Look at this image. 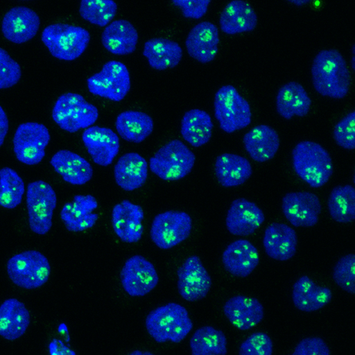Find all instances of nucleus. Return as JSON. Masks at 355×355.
I'll return each instance as SVG.
<instances>
[{"label": "nucleus", "instance_id": "nucleus-1", "mask_svg": "<svg viewBox=\"0 0 355 355\" xmlns=\"http://www.w3.org/2000/svg\"><path fill=\"white\" fill-rule=\"evenodd\" d=\"M311 76L315 89L333 98L345 96L350 85V75L345 60L335 49L320 51L315 57Z\"/></svg>", "mask_w": 355, "mask_h": 355}, {"label": "nucleus", "instance_id": "nucleus-2", "mask_svg": "<svg viewBox=\"0 0 355 355\" xmlns=\"http://www.w3.org/2000/svg\"><path fill=\"white\" fill-rule=\"evenodd\" d=\"M145 327L156 342L178 343L192 330L193 322L185 307L170 302L151 311L146 318Z\"/></svg>", "mask_w": 355, "mask_h": 355}, {"label": "nucleus", "instance_id": "nucleus-3", "mask_svg": "<svg viewBox=\"0 0 355 355\" xmlns=\"http://www.w3.org/2000/svg\"><path fill=\"white\" fill-rule=\"evenodd\" d=\"M292 162L296 174L313 188L325 184L333 173L329 153L316 142L303 141L296 144L292 150Z\"/></svg>", "mask_w": 355, "mask_h": 355}, {"label": "nucleus", "instance_id": "nucleus-4", "mask_svg": "<svg viewBox=\"0 0 355 355\" xmlns=\"http://www.w3.org/2000/svg\"><path fill=\"white\" fill-rule=\"evenodd\" d=\"M41 39L53 57L72 61L79 58L87 49L90 33L80 26L58 23L44 28Z\"/></svg>", "mask_w": 355, "mask_h": 355}, {"label": "nucleus", "instance_id": "nucleus-5", "mask_svg": "<svg viewBox=\"0 0 355 355\" xmlns=\"http://www.w3.org/2000/svg\"><path fill=\"white\" fill-rule=\"evenodd\" d=\"M194 153L180 140H172L150 158L148 167L162 180L174 181L184 178L192 170Z\"/></svg>", "mask_w": 355, "mask_h": 355}, {"label": "nucleus", "instance_id": "nucleus-6", "mask_svg": "<svg viewBox=\"0 0 355 355\" xmlns=\"http://www.w3.org/2000/svg\"><path fill=\"white\" fill-rule=\"evenodd\" d=\"M98 110L77 93L67 92L56 100L52 110L53 121L70 133L86 129L97 121Z\"/></svg>", "mask_w": 355, "mask_h": 355}, {"label": "nucleus", "instance_id": "nucleus-7", "mask_svg": "<svg viewBox=\"0 0 355 355\" xmlns=\"http://www.w3.org/2000/svg\"><path fill=\"white\" fill-rule=\"evenodd\" d=\"M214 107L215 117L225 132L232 133L251 123L250 105L232 85H224L218 89L215 94Z\"/></svg>", "mask_w": 355, "mask_h": 355}, {"label": "nucleus", "instance_id": "nucleus-8", "mask_svg": "<svg viewBox=\"0 0 355 355\" xmlns=\"http://www.w3.org/2000/svg\"><path fill=\"white\" fill-rule=\"evenodd\" d=\"M7 272L15 285L24 289H35L47 282L51 266L42 253L37 250H27L9 259Z\"/></svg>", "mask_w": 355, "mask_h": 355}, {"label": "nucleus", "instance_id": "nucleus-9", "mask_svg": "<svg viewBox=\"0 0 355 355\" xmlns=\"http://www.w3.org/2000/svg\"><path fill=\"white\" fill-rule=\"evenodd\" d=\"M28 223L32 232L43 235L52 227L57 196L53 187L44 180L30 182L26 191Z\"/></svg>", "mask_w": 355, "mask_h": 355}, {"label": "nucleus", "instance_id": "nucleus-10", "mask_svg": "<svg viewBox=\"0 0 355 355\" xmlns=\"http://www.w3.org/2000/svg\"><path fill=\"white\" fill-rule=\"evenodd\" d=\"M51 139L46 125L37 122L19 125L13 137V150L21 163L34 166L40 164L46 155L45 148Z\"/></svg>", "mask_w": 355, "mask_h": 355}, {"label": "nucleus", "instance_id": "nucleus-11", "mask_svg": "<svg viewBox=\"0 0 355 355\" xmlns=\"http://www.w3.org/2000/svg\"><path fill=\"white\" fill-rule=\"evenodd\" d=\"M89 92L100 97L119 102L130 89V76L125 64L117 60L105 63L101 70L87 80Z\"/></svg>", "mask_w": 355, "mask_h": 355}, {"label": "nucleus", "instance_id": "nucleus-12", "mask_svg": "<svg viewBox=\"0 0 355 355\" xmlns=\"http://www.w3.org/2000/svg\"><path fill=\"white\" fill-rule=\"evenodd\" d=\"M192 229V219L182 211L169 210L158 214L153 218L150 236L160 249L168 250L186 240Z\"/></svg>", "mask_w": 355, "mask_h": 355}, {"label": "nucleus", "instance_id": "nucleus-13", "mask_svg": "<svg viewBox=\"0 0 355 355\" xmlns=\"http://www.w3.org/2000/svg\"><path fill=\"white\" fill-rule=\"evenodd\" d=\"M123 290L132 297H142L157 285L159 276L154 265L141 255L126 260L120 272Z\"/></svg>", "mask_w": 355, "mask_h": 355}, {"label": "nucleus", "instance_id": "nucleus-14", "mask_svg": "<svg viewBox=\"0 0 355 355\" xmlns=\"http://www.w3.org/2000/svg\"><path fill=\"white\" fill-rule=\"evenodd\" d=\"M178 290L185 300L194 302L204 298L208 293L211 279L200 258L196 255L189 257L179 267Z\"/></svg>", "mask_w": 355, "mask_h": 355}, {"label": "nucleus", "instance_id": "nucleus-15", "mask_svg": "<svg viewBox=\"0 0 355 355\" xmlns=\"http://www.w3.org/2000/svg\"><path fill=\"white\" fill-rule=\"evenodd\" d=\"M282 212L295 227H309L315 225L322 207L318 197L310 192H291L282 201Z\"/></svg>", "mask_w": 355, "mask_h": 355}, {"label": "nucleus", "instance_id": "nucleus-16", "mask_svg": "<svg viewBox=\"0 0 355 355\" xmlns=\"http://www.w3.org/2000/svg\"><path fill=\"white\" fill-rule=\"evenodd\" d=\"M82 140L94 162L101 166L110 165L119 152V137L107 127L92 125L85 129Z\"/></svg>", "mask_w": 355, "mask_h": 355}, {"label": "nucleus", "instance_id": "nucleus-17", "mask_svg": "<svg viewBox=\"0 0 355 355\" xmlns=\"http://www.w3.org/2000/svg\"><path fill=\"white\" fill-rule=\"evenodd\" d=\"M144 218V210L139 205L123 200L112 208L111 221L113 231L122 241L136 243L143 235Z\"/></svg>", "mask_w": 355, "mask_h": 355}, {"label": "nucleus", "instance_id": "nucleus-18", "mask_svg": "<svg viewBox=\"0 0 355 355\" xmlns=\"http://www.w3.org/2000/svg\"><path fill=\"white\" fill-rule=\"evenodd\" d=\"M40 26V17L34 10L25 6H17L4 15L1 31L8 41L22 44L33 38Z\"/></svg>", "mask_w": 355, "mask_h": 355}, {"label": "nucleus", "instance_id": "nucleus-19", "mask_svg": "<svg viewBox=\"0 0 355 355\" xmlns=\"http://www.w3.org/2000/svg\"><path fill=\"white\" fill-rule=\"evenodd\" d=\"M98 207L96 198L91 194L76 195L71 201L64 205L60 218L67 230L78 232L92 227L98 216L94 212Z\"/></svg>", "mask_w": 355, "mask_h": 355}, {"label": "nucleus", "instance_id": "nucleus-20", "mask_svg": "<svg viewBox=\"0 0 355 355\" xmlns=\"http://www.w3.org/2000/svg\"><path fill=\"white\" fill-rule=\"evenodd\" d=\"M264 220L262 210L255 203L239 198L232 202L225 224L232 234L248 236L258 229Z\"/></svg>", "mask_w": 355, "mask_h": 355}, {"label": "nucleus", "instance_id": "nucleus-21", "mask_svg": "<svg viewBox=\"0 0 355 355\" xmlns=\"http://www.w3.org/2000/svg\"><path fill=\"white\" fill-rule=\"evenodd\" d=\"M218 44V28L207 21L195 25L185 40V46L189 55L201 63H207L214 59Z\"/></svg>", "mask_w": 355, "mask_h": 355}, {"label": "nucleus", "instance_id": "nucleus-22", "mask_svg": "<svg viewBox=\"0 0 355 355\" xmlns=\"http://www.w3.org/2000/svg\"><path fill=\"white\" fill-rule=\"evenodd\" d=\"M50 164L64 181L72 185H83L93 176L90 163L80 155L62 149L51 157Z\"/></svg>", "mask_w": 355, "mask_h": 355}, {"label": "nucleus", "instance_id": "nucleus-23", "mask_svg": "<svg viewBox=\"0 0 355 355\" xmlns=\"http://www.w3.org/2000/svg\"><path fill=\"white\" fill-rule=\"evenodd\" d=\"M148 164L137 153H128L121 156L114 167V177L117 185L127 191L140 188L148 175Z\"/></svg>", "mask_w": 355, "mask_h": 355}, {"label": "nucleus", "instance_id": "nucleus-24", "mask_svg": "<svg viewBox=\"0 0 355 355\" xmlns=\"http://www.w3.org/2000/svg\"><path fill=\"white\" fill-rule=\"evenodd\" d=\"M222 261L227 272L238 277L248 276L259 263L257 248L248 240L239 239L224 250Z\"/></svg>", "mask_w": 355, "mask_h": 355}, {"label": "nucleus", "instance_id": "nucleus-25", "mask_svg": "<svg viewBox=\"0 0 355 355\" xmlns=\"http://www.w3.org/2000/svg\"><path fill=\"white\" fill-rule=\"evenodd\" d=\"M226 318L236 328L248 330L259 324L263 318V307L256 299L243 295L234 296L223 306Z\"/></svg>", "mask_w": 355, "mask_h": 355}, {"label": "nucleus", "instance_id": "nucleus-26", "mask_svg": "<svg viewBox=\"0 0 355 355\" xmlns=\"http://www.w3.org/2000/svg\"><path fill=\"white\" fill-rule=\"evenodd\" d=\"M297 235L291 227L281 223H273L266 229L263 245L268 257L278 261L292 258L296 252Z\"/></svg>", "mask_w": 355, "mask_h": 355}, {"label": "nucleus", "instance_id": "nucleus-27", "mask_svg": "<svg viewBox=\"0 0 355 355\" xmlns=\"http://www.w3.org/2000/svg\"><path fill=\"white\" fill-rule=\"evenodd\" d=\"M138 33L128 20L117 19L110 22L101 34L103 46L114 55H128L135 51Z\"/></svg>", "mask_w": 355, "mask_h": 355}, {"label": "nucleus", "instance_id": "nucleus-28", "mask_svg": "<svg viewBox=\"0 0 355 355\" xmlns=\"http://www.w3.org/2000/svg\"><path fill=\"white\" fill-rule=\"evenodd\" d=\"M245 149L258 162L272 159L279 147L276 131L266 125H259L248 131L243 139Z\"/></svg>", "mask_w": 355, "mask_h": 355}, {"label": "nucleus", "instance_id": "nucleus-29", "mask_svg": "<svg viewBox=\"0 0 355 355\" xmlns=\"http://www.w3.org/2000/svg\"><path fill=\"white\" fill-rule=\"evenodd\" d=\"M30 324V313L24 303L15 298L0 305V336L8 340L21 337Z\"/></svg>", "mask_w": 355, "mask_h": 355}, {"label": "nucleus", "instance_id": "nucleus-30", "mask_svg": "<svg viewBox=\"0 0 355 355\" xmlns=\"http://www.w3.org/2000/svg\"><path fill=\"white\" fill-rule=\"evenodd\" d=\"M219 24L222 31L234 35L254 30L257 24V16L248 3L235 0L225 6Z\"/></svg>", "mask_w": 355, "mask_h": 355}, {"label": "nucleus", "instance_id": "nucleus-31", "mask_svg": "<svg viewBox=\"0 0 355 355\" xmlns=\"http://www.w3.org/2000/svg\"><path fill=\"white\" fill-rule=\"evenodd\" d=\"M331 297L329 288L316 285L306 275L300 277L293 287V302L302 311H317L327 305Z\"/></svg>", "mask_w": 355, "mask_h": 355}, {"label": "nucleus", "instance_id": "nucleus-32", "mask_svg": "<svg viewBox=\"0 0 355 355\" xmlns=\"http://www.w3.org/2000/svg\"><path fill=\"white\" fill-rule=\"evenodd\" d=\"M214 171L218 182L223 187H236L250 178L252 169L245 157L232 153H223L215 161Z\"/></svg>", "mask_w": 355, "mask_h": 355}, {"label": "nucleus", "instance_id": "nucleus-33", "mask_svg": "<svg viewBox=\"0 0 355 355\" xmlns=\"http://www.w3.org/2000/svg\"><path fill=\"white\" fill-rule=\"evenodd\" d=\"M311 104V98L303 86L294 81L284 85L276 97L277 111L286 119H291L293 116H304Z\"/></svg>", "mask_w": 355, "mask_h": 355}, {"label": "nucleus", "instance_id": "nucleus-34", "mask_svg": "<svg viewBox=\"0 0 355 355\" xmlns=\"http://www.w3.org/2000/svg\"><path fill=\"white\" fill-rule=\"evenodd\" d=\"M143 55L149 65L157 70L176 67L182 60V49L175 41L155 37L144 43Z\"/></svg>", "mask_w": 355, "mask_h": 355}, {"label": "nucleus", "instance_id": "nucleus-35", "mask_svg": "<svg viewBox=\"0 0 355 355\" xmlns=\"http://www.w3.org/2000/svg\"><path fill=\"white\" fill-rule=\"evenodd\" d=\"M115 127L117 133L123 139L139 144L153 132L154 123L153 119L146 113L127 110L117 116Z\"/></svg>", "mask_w": 355, "mask_h": 355}, {"label": "nucleus", "instance_id": "nucleus-36", "mask_svg": "<svg viewBox=\"0 0 355 355\" xmlns=\"http://www.w3.org/2000/svg\"><path fill=\"white\" fill-rule=\"evenodd\" d=\"M213 123L209 114L200 109L186 112L182 119L180 133L183 139L193 147L206 144L211 139Z\"/></svg>", "mask_w": 355, "mask_h": 355}, {"label": "nucleus", "instance_id": "nucleus-37", "mask_svg": "<svg viewBox=\"0 0 355 355\" xmlns=\"http://www.w3.org/2000/svg\"><path fill=\"white\" fill-rule=\"evenodd\" d=\"M189 347L193 355H225L227 339L223 331L211 326H204L193 334Z\"/></svg>", "mask_w": 355, "mask_h": 355}, {"label": "nucleus", "instance_id": "nucleus-38", "mask_svg": "<svg viewBox=\"0 0 355 355\" xmlns=\"http://www.w3.org/2000/svg\"><path fill=\"white\" fill-rule=\"evenodd\" d=\"M328 209L331 218L342 223L355 218V190L351 185L337 186L329 195Z\"/></svg>", "mask_w": 355, "mask_h": 355}, {"label": "nucleus", "instance_id": "nucleus-39", "mask_svg": "<svg viewBox=\"0 0 355 355\" xmlns=\"http://www.w3.org/2000/svg\"><path fill=\"white\" fill-rule=\"evenodd\" d=\"M25 191L24 182L16 171L8 166L0 169V206L15 208L21 203Z\"/></svg>", "mask_w": 355, "mask_h": 355}, {"label": "nucleus", "instance_id": "nucleus-40", "mask_svg": "<svg viewBox=\"0 0 355 355\" xmlns=\"http://www.w3.org/2000/svg\"><path fill=\"white\" fill-rule=\"evenodd\" d=\"M116 10V3L111 0H83L79 8L83 19L101 27L110 24Z\"/></svg>", "mask_w": 355, "mask_h": 355}, {"label": "nucleus", "instance_id": "nucleus-41", "mask_svg": "<svg viewBox=\"0 0 355 355\" xmlns=\"http://www.w3.org/2000/svg\"><path fill=\"white\" fill-rule=\"evenodd\" d=\"M333 278L336 284L344 291L355 293V255L349 254L341 257L333 270Z\"/></svg>", "mask_w": 355, "mask_h": 355}, {"label": "nucleus", "instance_id": "nucleus-42", "mask_svg": "<svg viewBox=\"0 0 355 355\" xmlns=\"http://www.w3.org/2000/svg\"><path fill=\"white\" fill-rule=\"evenodd\" d=\"M21 76L19 64L0 47V89L16 85Z\"/></svg>", "mask_w": 355, "mask_h": 355}, {"label": "nucleus", "instance_id": "nucleus-43", "mask_svg": "<svg viewBox=\"0 0 355 355\" xmlns=\"http://www.w3.org/2000/svg\"><path fill=\"white\" fill-rule=\"evenodd\" d=\"M334 137L338 146L347 149L355 148V112L342 119L334 127Z\"/></svg>", "mask_w": 355, "mask_h": 355}, {"label": "nucleus", "instance_id": "nucleus-44", "mask_svg": "<svg viewBox=\"0 0 355 355\" xmlns=\"http://www.w3.org/2000/svg\"><path fill=\"white\" fill-rule=\"evenodd\" d=\"M273 345L270 338L265 333L256 332L243 341L240 347V355H271Z\"/></svg>", "mask_w": 355, "mask_h": 355}, {"label": "nucleus", "instance_id": "nucleus-45", "mask_svg": "<svg viewBox=\"0 0 355 355\" xmlns=\"http://www.w3.org/2000/svg\"><path fill=\"white\" fill-rule=\"evenodd\" d=\"M293 355H329L330 350L325 342L319 337L302 340L295 347Z\"/></svg>", "mask_w": 355, "mask_h": 355}, {"label": "nucleus", "instance_id": "nucleus-46", "mask_svg": "<svg viewBox=\"0 0 355 355\" xmlns=\"http://www.w3.org/2000/svg\"><path fill=\"white\" fill-rule=\"evenodd\" d=\"M173 3L181 9L186 18L200 19L207 11L210 1L208 0H173Z\"/></svg>", "mask_w": 355, "mask_h": 355}, {"label": "nucleus", "instance_id": "nucleus-47", "mask_svg": "<svg viewBox=\"0 0 355 355\" xmlns=\"http://www.w3.org/2000/svg\"><path fill=\"white\" fill-rule=\"evenodd\" d=\"M9 128V121L3 108L0 105V147L3 145Z\"/></svg>", "mask_w": 355, "mask_h": 355}, {"label": "nucleus", "instance_id": "nucleus-48", "mask_svg": "<svg viewBox=\"0 0 355 355\" xmlns=\"http://www.w3.org/2000/svg\"><path fill=\"white\" fill-rule=\"evenodd\" d=\"M293 3L297 4L298 6H301L302 3H306L309 1H291Z\"/></svg>", "mask_w": 355, "mask_h": 355}]
</instances>
